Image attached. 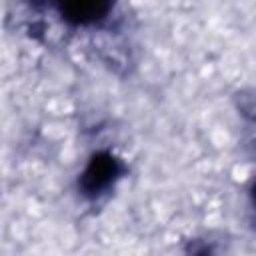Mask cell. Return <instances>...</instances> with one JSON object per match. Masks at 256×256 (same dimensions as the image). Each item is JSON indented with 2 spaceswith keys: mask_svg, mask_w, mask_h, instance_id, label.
I'll list each match as a JSON object with an SVG mask.
<instances>
[{
  "mask_svg": "<svg viewBox=\"0 0 256 256\" xmlns=\"http://www.w3.org/2000/svg\"><path fill=\"white\" fill-rule=\"evenodd\" d=\"M112 174H114V162L110 158H106V160H94L92 166L88 168L86 176H84V184L90 190L102 188L104 184H108V180H110Z\"/></svg>",
  "mask_w": 256,
  "mask_h": 256,
  "instance_id": "1",
  "label": "cell"
},
{
  "mask_svg": "<svg viewBox=\"0 0 256 256\" xmlns=\"http://www.w3.org/2000/svg\"><path fill=\"white\" fill-rule=\"evenodd\" d=\"M106 6V0H68V12L72 16L84 18L86 14H96Z\"/></svg>",
  "mask_w": 256,
  "mask_h": 256,
  "instance_id": "2",
  "label": "cell"
}]
</instances>
